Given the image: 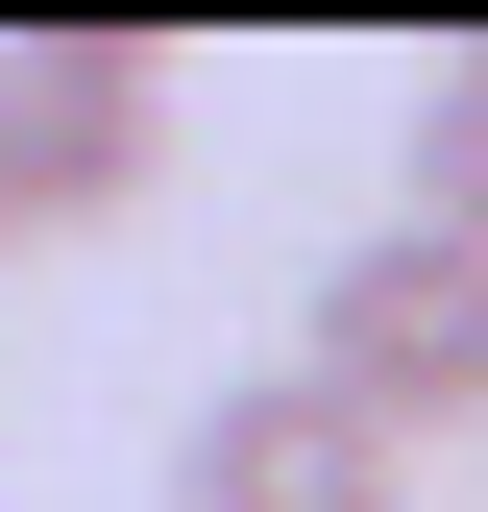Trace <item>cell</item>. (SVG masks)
Wrapping results in <instances>:
<instances>
[{
	"label": "cell",
	"mask_w": 488,
	"mask_h": 512,
	"mask_svg": "<svg viewBox=\"0 0 488 512\" xmlns=\"http://www.w3.org/2000/svg\"><path fill=\"white\" fill-rule=\"evenodd\" d=\"M293 391H342L366 439H440V415H488V244H440V220H366L342 269H318V317H293Z\"/></svg>",
	"instance_id": "1"
},
{
	"label": "cell",
	"mask_w": 488,
	"mask_h": 512,
	"mask_svg": "<svg viewBox=\"0 0 488 512\" xmlns=\"http://www.w3.org/2000/svg\"><path fill=\"white\" fill-rule=\"evenodd\" d=\"M171 147V49L147 25H0V220H122Z\"/></svg>",
	"instance_id": "2"
},
{
	"label": "cell",
	"mask_w": 488,
	"mask_h": 512,
	"mask_svg": "<svg viewBox=\"0 0 488 512\" xmlns=\"http://www.w3.org/2000/svg\"><path fill=\"white\" fill-rule=\"evenodd\" d=\"M171 512H415V464H391L342 391L244 366V391H196V439H171Z\"/></svg>",
	"instance_id": "3"
},
{
	"label": "cell",
	"mask_w": 488,
	"mask_h": 512,
	"mask_svg": "<svg viewBox=\"0 0 488 512\" xmlns=\"http://www.w3.org/2000/svg\"><path fill=\"white\" fill-rule=\"evenodd\" d=\"M391 220L488 244V49H440V98H415V196H391Z\"/></svg>",
	"instance_id": "4"
},
{
	"label": "cell",
	"mask_w": 488,
	"mask_h": 512,
	"mask_svg": "<svg viewBox=\"0 0 488 512\" xmlns=\"http://www.w3.org/2000/svg\"><path fill=\"white\" fill-rule=\"evenodd\" d=\"M0 269H25V220H0Z\"/></svg>",
	"instance_id": "5"
}]
</instances>
